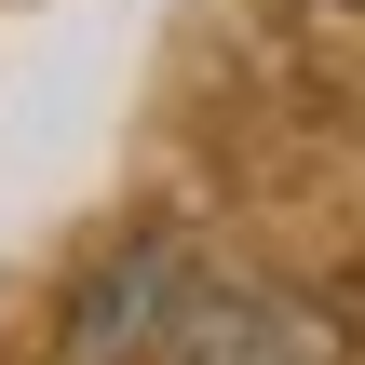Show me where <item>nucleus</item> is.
Masks as SVG:
<instances>
[{"label":"nucleus","instance_id":"1","mask_svg":"<svg viewBox=\"0 0 365 365\" xmlns=\"http://www.w3.org/2000/svg\"><path fill=\"white\" fill-rule=\"evenodd\" d=\"M176 365H325V339H312V312H284V298H217V312L176 339Z\"/></svg>","mask_w":365,"mask_h":365}]
</instances>
